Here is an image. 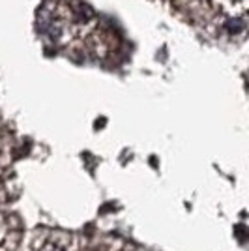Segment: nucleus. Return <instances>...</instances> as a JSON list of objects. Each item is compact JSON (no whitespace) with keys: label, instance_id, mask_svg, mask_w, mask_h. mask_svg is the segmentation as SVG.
<instances>
[{"label":"nucleus","instance_id":"1","mask_svg":"<svg viewBox=\"0 0 249 251\" xmlns=\"http://www.w3.org/2000/svg\"><path fill=\"white\" fill-rule=\"evenodd\" d=\"M227 2H234V4H246V0H227Z\"/></svg>","mask_w":249,"mask_h":251}]
</instances>
